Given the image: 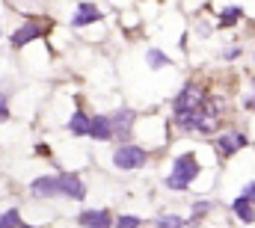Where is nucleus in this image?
I'll return each instance as SVG.
<instances>
[{"label":"nucleus","mask_w":255,"mask_h":228,"mask_svg":"<svg viewBox=\"0 0 255 228\" xmlns=\"http://www.w3.org/2000/svg\"><path fill=\"white\" fill-rule=\"evenodd\" d=\"M89 136L95 139V142H113L116 139V133H113V118L110 113L104 115H92V130H89Z\"/></svg>","instance_id":"obj_10"},{"label":"nucleus","mask_w":255,"mask_h":228,"mask_svg":"<svg viewBox=\"0 0 255 228\" xmlns=\"http://www.w3.org/2000/svg\"><path fill=\"white\" fill-rule=\"evenodd\" d=\"M241 196H247L250 202H255V181H250V184H247V187L241 190Z\"/></svg>","instance_id":"obj_22"},{"label":"nucleus","mask_w":255,"mask_h":228,"mask_svg":"<svg viewBox=\"0 0 255 228\" xmlns=\"http://www.w3.org/2000/svg\"><path fill=\"white\" fill-rule=\"evenodd\" d=\"M45 36H48V27H45V24H39V21H27V24H21V27L9 36V45H12L15 51H21V48H27L30 42L45 39Z\"/></svg>","instance_id":"obj_5"},{"label":"nucleus","mask_w":255,"mask_h":228,"mask_svg":"<svg viewBox=\"0 0 255 228\" xmlns=\"http://www.w3.org/2000/svg\"><path fill=\"white\" fill-rule=\"evenodd\" d=\"M57 190H60L63 199H71V202H83L86 199V184L74 172H60L57 175Z\"/></svg>","instance_id":"obj_6"},{"label":"nucleus","mask_w":255,"mask_h":228,"mask_svg":"<svg viewBox=\"0 0 255 228\" xmlns=\"http://www.w3.org/2000/svg\"><path fill=\"white\" fill-rule=\"evenodd\" d=\"M148 163V151L133 145V142H122L116 151H113V166L122 172H133V169H142Z\"/></svg>","instance_id":"obj_3"},{"label":"nucleus","mask_w":255,"mask_h":228,"mask_svg":"<svg viewBox=\"0 0 255 228\" xmlns=\"http://www.w3.org/2000/svg\"><path fill=\"white\" fill-rule=\"evenodd\" d=\"M145 62H148L151 68H166V65H172V59L166 57L163 51H157V48H151V51L145 54Z\"/></svg>","instance_id":"obj_16"},{"label":"nucleus","mask_w":255,"mask_h":228,"mask_svg":"<svg viewBox=\"0 0 255 228\" xmlns=\"http://www.w3.org/2000/svg\"><path fill=\"white\" fill-rule=\"evenodd\" d=\"M18 228H36V226H27V223H21V226H18Z\"/></svg>","instance_id":"obj_25"},{"label":"nucleus","mask_w":255,"mask_h":228,"mask_svg":"<svg viewBox=\"0 0 255 228\" xmlns=\"http://www.w3.org/2000/svg\"><path fill=\"white\" fill-rule=\"evenodd\" d=\"M154 226L157 228H184L187 220H181V217H175V214H163V217L154 220Z\"/></svg>","instance_id":"obj_17"},{"label":"nucleus","mask_w":255,"mask_h":228,"mask_svg":"<svg viewBox=\"0 0 255 228\" xmlns=\"http://www.w3.org/2000/svg\"><path fill=\"white\" fill-rule=\"evenodd\" d=\"M30 193L39 196V199H54V196H60V190H57V175H42V178H36V181L30 184Z\"/></svg>","instance_id":"obj_11"},{"label":"nucleus","mask_w":255,"mask_h":228,"mask_svg":"<svg viewBox=\"0 0 255 228\" xmlns=\"http://www.w3.org/2000/svg\"><path fill=\"white\" fill-rule=\"evenodd\" d=\"M244 107H247V110H255V92L247 98V101H244Z\"/></svg>","instance_id":"obj_24"},{"label":"nucleus","mask_w":255,"mask_h":228,"mask_svg":"<svg viewBox=\"0 0 255 228\" xmlns=\"http://www.w3.org/2000/svg\"><path fill=\"white\" fill-rule=\"evenodd\" d=\"M241 18H244V9H241V6H226V9L220 12V30H229V27H235Z\"/></svg>","instance_id":"obj_14"},{"label":"nucleus","mask_w":255,"mask_h":228,"mask_svg":"<svg viewBox=\"0 0 255 228\" xmlns=\"http://www.w3.org/2000/svg\"><path fill=\"white\" fill-rule=\"evenodd\" d=\"M89 130H92V115H86L77 107L71 113V118H68V133L71 136H89Z\"/></svg>","instance_id":"obj_12"},{"label":"nucleus","mask_w":255,"mask_h":228,"mask_svg":"<svg viewBox=\"0 0 255 228\" xmlns=\"http://www.w3.org/2000/svg\"><path fill=\"white\" fill-rule=\"evenodd\" d=\"M247 133H241V130H226V133H220L217 139H214V151H217V157L220 160H229L232 154H238L241 148H247Z\"/></svg>","instance_id":"obj_4"},{"label":"nucleus","mask_w":255,"mask_h":228,"mask_svg":"<svg viewBox=\"0 0 255 228\" xmlns=\"http://www.w3.org/2000/svg\"><path fill=\"white\" fill-rule=\"evenodd\" d=\"M241 54H244V51H241V48L235 45V48H226V51L220 54V59H226V62H235V59L241 57Z\"/></svg>","instance_id":"obj_20"},{"label":"nucleus","mask_w":255,"mask_h":228,"mask_svg":"<svg viewBox=\"0 0 255 228\" xmlns=\"http://www.w3.org/2000/svg\"><path fill=\"white\" fill-rule=\"evenodd\" d=\"M9 118V98L0 92V121H6Z\"/></svg>","instance_id":"obj_21"},{"label":"nucleus","mask_w":255,"mask_h":228,"mask_svg":"<svg viewBox=\"0 0 255 228\" xmlns=\"http://www.w3.org/2000/svg\"><path fill=\"white\" fill-rule=\"evenodd\" d=\"M77 223L83 228H113L116 217L107 208H98V211H80L77 214Z\"/></svg>","instance_id":"obj_9"},{"label":"nucleus","mask_w":255,"mask_h":228,"mask_svg":"<svg viewBox=\"0 0 255 228\" xmlns=\"http://www.w3.org/2000/svg\"><path fill=\"white\" fill-rule=\"evenodd\" d=\"M21 223H24V220H21V211H18V208H9V211L0 214V228H18Z\"/></svg>","instance_id":"obj_15"},{"label":"nucleus","mask_w":255,"mask_h":228,"mask_svg":"<svg viewBox=\"0 0 255 228\" xmlns=\"http://www.w3.org/2000/svg\"><path fill=\"white\" fill-rule=\"evenodd\" d=\"M196 33H199V36H211V27H208L205 21H199V30H196Z\"/></svg>","instance_id":"obj_23"},{"label":"nucleus","mask_w":255,"mask_h":228,"mask_svg":"<svg viewBox=\"0 0 255 228\" xmlns=\"http://www.w3.org/2000/svg\"><path fill=\"white\" fill-rule=\"evenodd\" d=\"M172 118L181 130L211 136L223 127V107L220 98H211L199 83H184L172 101Z\"/></svg>","instance_id":"obj_1"},{"label":"nucleus","mask_w":255,"mask_h":228,"mask_svg":"<svg viewBox=\"0 0 255 228\" xmlns=\"http://www.w3.org/2000/svg\"><path fill=\"white\" fill-rule=\"evenodd\" d=\"M139 226H142V220L133 217V214H122V217H116V223H113V228H139Z\"/></svg>","instance_id":"obj_19"},{"label":"nucleus","mask_w":255,"mask_h":228,"mask_svg":"<svg viewBox=\"0 0 255 228\" xmlns=\"http://www.w3.org/2000/svg\"><path fill=\"white\" fill-rule=\"evenodd\" d=\"M199 172H202V166H199V157L193 154V151H187V154H178L175 160H172V172L166 175V187L169 190H190V184L199 178Z\"/></svg>","instance_id":"obj_2"},{"label":"nucleus","mask_w":255,"mask_h":228,"mask_svg":"<svg viewBox=\"0 0 255 228\" xmlns=\"http://www.w3.org/2000/svg\"><path fill=\"white\" fill-rule=\"evenodd\" d=\"M232 211H235V217H238L241 223H247V226L255 223V202H250L247 196H238V199L232 202Z\"/></svg>","instance_id":"obj_13"},{"label":"nucleus","mask_w":255,"mask_h":228,"mask_svg":"<svg viewBox=\"0 0 255 228\" xmlns=\"http://www.w3.org/2000/svg\"><path fill=\"white\" fill-rule=\"evenodd\" d=\"M104 18V12L95 6V3H77L74 15H71V30H83L89 24H98Z\"/></svg>","instance_id":"obj_8"},{"label":"nucleus","mask_w":255,"mask_h":228,"mask_svg":"<svg viewBox=\"0 0 255 228\" xmlns=\"http://www.w3.org/2000/svg\"><path fill=\"white\" fill-rule=\"evenodd\" d=\"M208 211H211V202H199L196 208H193L190 220H187V226H196V223H202L205 217H208Z\"/></svg>","instance_id":"obj_18"},{"label":"nucleus","mask_w":255,"mask_h":228,"mask_svg":"<svg viewBox=\"0 0 255 228\" xmlns=\"http://www.w3.org/2000/svg\"><path fill=\"white\" fill-rule=\"evenodd\" d=\"M110 118H113V133H116L119 145L128 142V136H130V130H133V121H136V113H133L130 107H119V110L110 113Z\"/></svg>","instance_id":"obj_7"}]
</instances>
